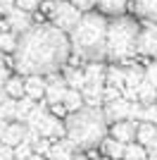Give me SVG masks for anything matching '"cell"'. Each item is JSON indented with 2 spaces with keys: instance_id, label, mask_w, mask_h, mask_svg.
<instances>
[{
  "instance_id": "cell-11",
  "label": "cell",
  "mask_w": 157,
  "mask_h": 160,
  "mask_svg": "<svg viewBox=\"0 0 157 160\" xmlns=\"http://www.w3.org/2000/svg\"><path fill=\"white\" fill-rule=\"evenodd\" d=\"M5 22H7V29L10 31H14V33H24L26 29H31L33 24H31V17H29V12H24V10H12V12L5 17Z\"/></svg>"
},
{
  "instance_id": "cell-25",
  "label": "cell",
  "mask_w": 157,
  "mask_h": 160,
  "mask_svg": "<svg viewBox=\"0 0 157 160\" xmlns=\"http://www.w3.org/2000/svg\"><path fill=\"white\" fill-rule=\"evenodd\" d=\"M143 79H145L143 69H138V67H129V69H126V86L138 88V84H140Z\"/></svg>"
},
{
  "instance_id": "cell-18",
  "label": "cell",
  "mask_w": 157,
  "mask_h": 160,
  "mask_svg": "<svg viewBox=\"0 0 157 160\" xmlns=\"http://www.w3.org/2000/svg\"><path fill=\"white\" fill-rule=\"evenodd\" d=\"M138 100H140L143 105H150V103H155V100H157V86L148 79V77L138 84Z\"/></svg>"
},
{
  "instance_id": "cell-13",
  "label": "cell",
  "mask_w": 157,
  "mask_h": 160,
  "mask_svg": "<svg viewBox=\"0 0 157 160\" xmlns=\"http://www.w3.org/2000/svg\"><path fill=\"white\" fill-rule=\"evenodd\" d=\"M133 12L143 22H157V0H133Z\"/></svg>"
},
{
  "instance_id": "cell-44",
  "label": "cell",
  "mask_w": 157,
  "mask_h": 160,
  "mask_svg": "<svg viewBox=\"0 0 157 160\" xmlns=\"http://www.w3.org/2000/svg\"><path fill=\"white\" fill-rule=\"evenodd\" d=\"M145 160H148V158H145Z\"/></svg>"
},
{
  "instance_id": "cell-43",
  "label": "cell",
  "mask_w": 157,
  "mask_h": 160,
  "mask_svg": "<svg viewBox=\"0 0 157 160\" xmlns=\"http://www.w3.org/2000/svg\"><path fill=\"white\" fill-rule=\"evenodd\" d=\"M48 160H50V158H48Z\"/></svg>"
},
{
  "instance_id": "cell-2",
  "label": "cell",
  "mask_w": 157,
  "mask_h": 160,
  "mask_svg": "<svg viewBox=\"0 0 157 160\" xmlns=\"http://www.w3.org/2000/svg\"><path fill=\"white\" fill-rule=\"evenodd\" d=\"M107 14L98 12H83L78 24L69 31L72 41V58L86 62H102L107 60Z\"/></svg>"
},
{
  "instance_id": "cell-6",
  "label": "cell",
  "mask_w": 157,
  "mask_h": 160,
  "mask_svg": "<svg viewBox=\"0 0 157 160\" xmlns=\"http://www.w3.org/2000/svg\"><path fill=\"white\" fill-rule=\"evenodd\" d=\"M48 88H45V100L50 103V105H57V103H62L67 96V91H69V84H67L64 77H59L57 72L55 74H48L45 79Z\"/></svg>"
},
{
  "instance_id": "cell-9",
  "label": "cell",
  "mask_w": 157,
  "mask_h": 160,
  "mask_svg": "<svg viewBox=\"0 0 157 160\" xmlns=\"http://www.w3.org/2000/svg\"><path fill=\"white\" fill-rule=\"evenodd\" d=\"M140 55H155L157 50V22H145L143 31H140Z\"/></svg>"
},
{
  "instance_id": "cell-3",
  "label": "cell",
  "mask_w": 157,
  "mask_h": 160,
  "mask_svg": "<svg viewBox=\"0 0 157 160\" xmlns=\"http://www.w3.org/2000/svg\"><path fill=\"white\" fill-rule=\"evenodd\" d=\"M107 115L100 108L83 105L81 110H74L64 117L67 139L74 146V151H93L107 139Z\"/></svg>"
},
{
  "instance_id": "cell-34",
  "label": "cell",
  "mask_w": 157,
  "mask_h": 160,
  "mask_svg": "<svg viewBox=\"0 0 157 160\" xmlns=\"http://www.w3.org/2000/svg\"><path fill=\"white\" fill-rule=\"evenodd\" d=\"M145 77H148V79H150L152 84H155V86H157V62H152V65H148V69H145Z\"/></svg>"
},
{
  "instance_id": "cell-26",
  "label": "cell",
  "mask_w": 157,
  "mask_h": 160,
  "mask_svg": "<svg viewBox=\"0 0 157 160\" xmlns=\"http://www.w3.org/2000/svg\"><path fill=\"white\" fill-rule=\"evenodd\" d=\"M33 153H36V151H33V146H31V143H26V141H21L19 146L14 148V160H29V158H31Z\"/></svg>"
},
{
  "instance_id": "cell-22",
  "label": "cell",
  "mask_w": 157,
  "mask_h": 160,
  "mask_svg": "<svg viewBox=\"0 0 157 160\" xmlns=\"http://www.w3.org/2000/svg\"><path fill=\"white\" fill-rule=\"evenodd\" d=\"M145 158H148V148H145L143 143H138V141H133V143H126L124 160H145Z\"/></svg>"
},
{
  "instance_id": "cell-5",
  "label": "cell",
  "mask_w": 157,
  "mask_h": 160,
  "mask_svg": "<svg viewBox=\"0 0 157 160\" xmlns=\"http://www.w3.org/2000/svg\"><path fill=\"white\" fill-rule=\"evenodd\" d=\"M40 7H43V12L50 17V24H55L57 29H62V31H67V33L76 27L78 19H81V14H83L72 0H43Z\"/></svg>"
},
{
  "instance_id": "cell-38",
  "label": "cell",
  "mask_w": 157,
  "mask_h": 160,
  "mask_svg": "<svg viewBox=\"0 0 157 160\" xmlns=\"http://www.w3.org/2000/svg\"><path fill=\"white\" fill-rule=\"evenodd\" d=\"M7 98V91H5V86H0V103Z\"/></svg>"
},
{
  "instance_id": "cell-33",
  "label": "cell",
  "mask_w": 157,
  "mask_h": 160,
  "mask_svg": "<svg viewBox=\"0 0 157 160\" xmlns=\"http://www.w3.org/2000/svg\"><path fill=\"white\" fill-rule=\"evenodd\" d=\"M12 10H17V0H0V14H10Z\"/></svg>"
},
{
  "instance_id": "cell-42",
  "label": "cell",
  "mask_w": 157,
  "mask_h": 160,
  "mask_svg": "<svg viewBox=\"0 0 157 160\" xmlns=\"http://www.w3.org/2000/svg\"><path fill=\"white\" fill-rule=\"evenodd\" d=\"M152 58H155V60H157V50H155V55H152Z\"/></svg>"
},
{
  "instance_id": "cell-1",
  "label": "cell",
  "mask_w": 157,
  "mask_h": 160,
  "mask_svg": "<svg viewBox=\"0 0 157 160\" xmlns=\"http://www.w3.org/2000/svg\"><path fill=\"white\" fill-rule=\"evenodd\" d=\"M72 60V41L69 33L57 29L55 24H33L19 33L17 48L12 53L14 72L21 77L31 74H55L64 69Z\"/></svg>"
},
{
  "instance_id": "cell-16",
  "label": "cell",
  "mask_w": 157,
  "mask_h": 160,
  "mask_svg": "<svg viewBox=\"0 0 157 160\" xmlns=\"http://www.w3.org/2000/svg\"><path fill=\"white\" fill-rule=\"evenodd\" d=\"M64 79H67V84H69V88H78V91L88 84L86 69H76V67H69V65L64 67Z\"/></svg>"
},
{
  "instance_id": "cell-29",
  "label": "cell",
  "mask_w": 157,
  "mask_h": 160,
  "mask_svg": "<svg viewBox=\"0 0 157 160\" xmlns=\"http://www.w3.org/2000/svg\"><path fill=\"white\" fill-rule=\"evenodd\" d=\"M140 122H152V124H157V103H150V105L143 108V120Z\"/></svg>"
},
{
  "instance_id": "cell-19",
  "label": "cell",
  "mask_w": 157,
  "mask_h": 160,
  "mask_svg": "<svg viewBox=\"0 0 157 160\" xmlns=\"http://www.w3.org/2000/svg\"><path fill=\"white\" fill-rule=\"evenodd\" d=\"M36 105H38L36 98H31V96H21V98L17 100V117H14V120L26 124V117L33 112V108H36Z\"/></svg>"
},
{
  "instance_id": "cell-15",
  "label": "cell",
  "mask_w": 157,
  "mask_h": 160,
  "mask_svg": "<svg viewBox=\"0 0 157 160\" xmlns=\"http://www.w3.org/2000/svg\"><path fill=\"white\" fill-rule=\"evenodd\" d=\"M100 148H102V153L107 155V158H114V160H124V151H126V143L117 141L114 136H110V139H105L102 143H100Z\"/></svg>"
},
{
  "instance_id": "cell-20",
  "label": "cell",
  "mask_w": 157,
  "mask_h": 160,
  "mask_svg": "<svg viewBox=\"0 0 157 160\" xmlns=\"http://www.w3.org/2000/svg\"><path fill=\"white\" fill-rule=\"evenodd\" d=\"M62 103H64V108L69 110V112H74V110H81V108L86 105V100H83V93H81L78 88H69Z\"/></svg>"
},
{
  "instance_id": "cell-30",
  "label": "cell",
  "mask_w": 157,
  "mask_h": 160,
  "mask_svg": "<svg viewBox=\"0 0 157 160\" xmlns=\"http://www.w3.org/2000/svg\"><path fill=\"white\" fill-rule=\"evenodd\" d=\"M40 2H43V0H17V7L24 10V12H33V10L40 7Z\"/></svg>"
},
{
  "instance_id": "cell-7",
  "label": "cell",
  "mask_w": 157,
  "mask_h": 160,
  "mask_svg": "<svg viewBox=\"0 0 157 160\" xmlns=\"http://www.w3.org/2000/svg\"><path fill=\"white\" fill-rule=\"evenodd\" d=\"M105 115H107V120L110 122H119V120H129L131 117V110H133V100L129 98H117L112 100V103H105Z\"/></svg>"
},
{
  "instance_id": "cell-4",
  "label": "cell",
  "mask_w": 157,
  "mask_h": 160,
  "mask_svg": "<svg viewBox=\"0 0 157 160\" xmlns=\"http://www.w3.org/2000/svg\"><path fill=\"white\" fill-rule=\"evenodd\" d=\"M140 31L143 27L138 24L129 14H119L110 17V27H107V60L110 62H126L136 58L140 50Z\"/></svg>"
},
{
  "instance_id": "cell-8",
  "label": "cell",
  "mask_w": 157,
  "mask_h": 160,
  "mask_svg": "<svg viewBox=\"0 0 157 160\" xmlns=\"http://www.w3.org/2000/svg\"><path fill=\"white\" fill-rule=\"evenodd\" d=\"M110 134L114 136L117 141L121 143H133L136 141V134H138V122L136 120H119V122H112Z\"/></svg>"
},
{
  "instance_id": "cell-21",
  "label": "cell",
  "mask_w": 157,
  "mask_h": 160,
  "mask_svg": "<svg viewBox=\"0 0 157 160\" xmlns=\"http://www.w3.org/2000/svg\"><path fill=\"white\" fill-rule=\"evenodd\" d=\"M5 91H7V96H12V98H21V96H26L24 77H10L7 84H5Z\"/></svg>"
},
{
  "instance_id": "cell-28",
  "label": "cell",
  "mask_w": 157,
  "mask_h": 160,
  "mask_svg": "<svg viewBox=\"0 0 157 160\" xmlns=\"http://www.w3.org/2000/svg\"><path fill=\"white\" fill-rule=\"evenodd\" d=\"M121 88H117V86H110V84H105V91H102V100L105 103H112V100H117V98H121Z\"/></svg>"
},
{
  "instance_id": "cell-35",
  "label": "cell",
  "mask_w": 157,
  "mask_h": 160,
  "mask_svg": "<svg viewBox=\"0 0 157 160\" xmlns=\"http://www.w3.org/2000/svg\"><path fill=\"white\" fill-rule=\"evenodd\" d=\"M7 79H10L7 69H5V67H0V86H5V84H7Z\"/></svg>"
},
{
  "instance_id": "cell-17",
  "label": "cell",
  "mask_w": 157,
  "mask_h": 160,
  "mask_svg": "<svg viewBox=\"0 0 157 160\" xmlns=\"http://www.w3.org/2000/svg\"><path fill=\"white\" fill-rule=\"evenodd\" d=\"M98 10L107 17H119L126 12V0H98Z\"/></svg>"
},
{
  "instance_id": "cell-41",
  "label": "cell",
  "mask_w": 157,
  "mask_h": 160,
  "mask_svg": "<svg viewBox=\"0 0 157 160\" xmlns=\"http://www.w3.org/2000/svg\"><path fill=\"white\" fill-rule=\"evenodd\" d=\"M72 160H83V155H74V158Z\"/></svg>"
},
{
  "instance_id": "cell-10",
  "label": "cell",
  "mask_w": 157,
  "mask_h": 160,
  "mask_svg": "<svg viewBox=\"0 0 157 160\" xmlns=\"http://www.w3.org/2000/svg\"><path fill=\"white\" fill-rule=\"evenodd\" d=\"M26 132H29V127H26L24 122H17V120H12L10 122V127L5 129V134H2V143H7V146H12V148H17L21 143V141L26 139Z\"/></svg>"
},
{
  "instance_id": "cell-37",
  "label": "cell",
  "mask_w": 157,
  "mask_h": 160,
  "mask_svg": "<svg viewBox=\"0 0 157 160\" xmlns=\"http://www.w3.org/2000/svg\"><path fill=\"white\" fill-rule=\"evenodd\" d=\"M148 160H157V146L148 151Z\"/></svg>"
},
{
  "instance_id": "cell-39",
  "label": "cell",
  "mask_w": 157,
  "mask_h": 160,
  "mask_svg": "<svg viewBox=\"0 0 157 160\" xmlns=\"http://www.w3.org/2000/svg\"><path fill=\"white\" fill-rule=\"evenodd\" d=\"M29 160H45V155H40V153H33Z\"/></svg>"
},
{
  "instance_id": "cell-12",
  "label": "cell",
  "mask_w": 157,
  "mask_h": 160,
  "mask_svg": "<svg viewBox=\"0 0 157 160\" xmlns=\"http://www.w3.org/2000/svg\"><path fill=\"white\" fill-rule=\"evenodd\" d=\"M136 141L138 143H143L148 151L157 146V127L152 122H140L138 124V134H136Z\"/></svg>"
},
{
  "instance_id": "cell-24",
  "label": "cell",
  "mask_w": 157,
  "mask_h": 160,
  "mask_svg": "<svg viewBox=\"0 0 157 160\" xmlns=\"http://www.w3.org/2000/svg\"><path fill=\"white\" fill-rule=\"evenodd\" d=\"M17 100L19 98L7 96V98L0 103V117H2V120H14V117H17Z\"/></svg>"
},
{
  "instance_id": "cell-14",
  "label": "cell",
  "mask_w": 157,
  "mask_h": 160,
  "mask_svg": "<svg viewBox=\"0 0 157 160\" xmlns=\"http://www.w3.org/2000/svg\"><path fill=\"white\" fill-rule=\"evenodd\" d=\"M24 81H26V96H31V98H36V100L45 96L48 84L40 79V74H31V77H24Z\"/></svg>"
},
{
  "instance_id": "cell-31",
  "label": "cell",
  "mask_w": 157,
  "mask_h": 160,
  "mask_svg": "<svg viewBox=\"0 0 157 160\" xmlns=\"http://www.w3.org/2000/svg\"><path fill=\"white\" fill-rule=\"evenodd\" d=\"M81 12H91L93 7H98V0H72Z\"/></svg>"
},
{
  "instance_id": "cell-40",
  "label": "cell",
  "mask_w": 157,
  "mask_h": 160,
  "mask_svg": "<svg viewBox=\"0 0 157 160\" xmlns=\"http://www.w3.org/2000/svg\"><path fill=\"white\" fill-rule=\"evenodd\" d=\"M7 65V58H5V53H0V67H5Z\"/></svg>"
},
{
  "instance_id": "cell-36",
  "label": "cell",
  "mask_w": 157,
  "mask_h": 160,
  "mask_svg": "<svg viewBox=\"0 0 157 160\" xmlns=\"http://www.w3.org/2000/svg\"><path fill=\"white\" fill-rule=\"evenodd\" d=\"M7 127H10V120H2V117H0V139H2V134H5Z\"/></svg>"
},
{
  "instance_id": "cell-23",
  "label": "cell",
  "mask_w": 157,
  "mask_h": 160,
  "mask_svg": "<svg viewBox=\"0 0 157 160\" xmlns=\"http://www.w3.org/2000/svg\"><path fill=\"white\" fill-rule=\"evenodd\" d=\"M17 41H19V33L10 31V29L2 31V33H0V50H2V53H14Z\"/></svg>"
},
{
  "instance_id": "cell-27",
  "label": "cell",
  "mask_w": 157,
  "mask_h": 160,
  "mask_svg": "<svg viewBox=\"0 0 157 160\" xmlns=\"http://www.w3.org/2000/svg\"><path fill=\"white\" fill-rule=\"evenodd\" d=\"M52 143H55V141H52L50 136H40V139L36 141L33 151H36V153H40V155H48V153H50V148H52Z\"/></svg>"
},
{
  "instance_id": "cell-32",
  "label": "cell",
  "mask_w": 157,
  "mask_h": 160,
  "mask_svg": "<svg viewBox=\"0 0 157 160\" xmlns=\"http://www.w3.org/2000/svg\"><path fill=\"white\" fill-rule=\"evenodd\" d=\"M0 160H14V148L0 141Z\"/></svg>"
}]
</instances>
